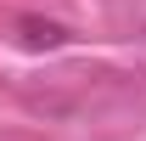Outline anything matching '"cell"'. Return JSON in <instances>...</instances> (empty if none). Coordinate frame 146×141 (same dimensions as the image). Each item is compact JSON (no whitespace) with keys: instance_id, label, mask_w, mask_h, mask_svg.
I'll return each instance as SVG.
<instances>
[{"instance_id":"6da1fadb","label":"cell","mask_w":146,"mask_h":141,"mask_svg":"<svg viewBox=\"0 0 146 141\" xmlns=\"http://www.w3.org/2000/svg\"><path fill=\"white\" fill-rule=\"evenodd\" d=\"M23 45H34V51H56V45H68V28L62 23H45V17H23Z\"/></svg>"}]
</instances>
